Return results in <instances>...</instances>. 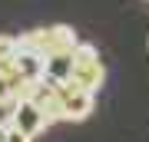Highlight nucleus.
Returning a JSON list of instances; mask_svg holds the SVG:
<instances>
[{"mask_svg": "<svg viewBox=\"0 0 149 142\" xmlns=\"http://www.w3.org/2000/svg\"><path fill=\"white\" fill-rule=\"evenodd\" d=\"M7 142H30V136L17 126H7Z\"/></svg>", "mask_w": 149, "mask_h": 142, "instance_id": "6e6552de", "label": "nucleus"}, {"mask_svg": "<svg viewBox=\"0 0 149 142\" xmlns=\"http://www.w3.org/2000/svg\"><path fill=\"white\" fill-rule=\"evenodd\" d=\"M70 79L76 86H83V89H90V93H100V86L106 83V66H103L96 46L80 43L73 50V73H70Z\"/></svg>", "mask_w": 149, "mask_h": 142, "instance_id": "f03ea898", "label": "nucleus"}, {"mask_svg": "<svg viewBox=\"0 0 149 142\" xmlns=\"http://www.w3.org/2000/svg\"><path fill=\"white\" fill-rule=\"evenodd\" d=\"M0 142H7V126H0Z\"/></svg>", "mask_w": 149, "mask_h": 142, "instance_id": "1a4fd4ad", "label": "nucleus"}, {"mask_svg": "<svg viewBox=\"0 0 149 142\" xmlns=\"http://www.w3.org/2000/svg\"><path fill=\"white\" fill-rule=\"evenodd\" d=\"M17 43H20L23 50L40 53L43 60H47V56H56V53H73L76 46H80V40H76L73 26H66V23L30 30V33H23V37H17Z\"/></svg>", "mask_w": 149, "mask_h": 142, "instance_id": "f257e3e1", "label": "nucleus"}, {"mask_svg": "<svg viewBox=\"0 0 149 142\" xmlns=\"http://www.w3.org/2000/svg\"><path fill=\"white\" fill-rule=\"evenodd\" d=\"M60 103H63V119H66V122H83V119L93 112L96 93L76 86L73 79H66V83H60Z\"/></svg>", "mask_w": 149, "mask_h": 142, "instance_id": "7ed1b4c3", "label": "nucleus"}, {"mask_svg": "<svg viewBox=\"0 0 149 142\" xmlns=\"http://www.w3.org/2000/svg\"><path fill=\"white\" fill-rule=\"evenodd\" d=\"M10 126H17V129H23L30 139H37L43 129L50 126L47 122V116H43V109L33 99H20V106H17V116H13V122Z\"/></svg>", "mask_w": 149, "mask_h": 142, "instance_id": "20e7f679", "label": "nucleus"}, {"mask_svg": "<svg viewBox=\"0 0 149 142\" xmlns=\"http://www.w3.org/2000/svg\"><path fill=\"white\" fill-rule=\"evenodd\" d=\"M13 69L23 79H40L43 73H47V60H43L40 53H33V50H23L20 43H17V63H13Z\"/></svg>", "mask_w": 149, "mask_h": 142, "instance_id": "39448f33", "label": "nucleus"}, {"mask_svg": "<svg viewBox=\"0 0 149 142\" xmlns=\"http://www.w3.org/2000/svg\"><path fill=\"white\" fill-rule=\"evenodd\" d=\"M70 73H73V53H56V56H47V79H53V83H66Z\"/></svg>", "mask_w": 149, "mask_h": 142, "instance_id": "423d86ee", "label": "nucleus"}, {"mask_svg": "<svg viewBox=\"0 0 149 142\" xmlns=\"http://www.w3.org/2000/svg\"><path fill=\"white\" fill-rule=\"evenodd\" d=\"M146 50H149V40H146Z\"/></svg>", "mask_w": 149, "mask_h": 142, "instance_id": "9d476101", "label": "nucleus"}, {"mask_svg": "<svg viewBox=\"0 0 149 142\" xmlns=\"http://www.w3.org/2000/svg\"><path fill=\"white\" fill-rule=\"evenodd\" d=\"M17 106H20V96H0V126H10L13 122Z\"/></svg>", "mask_w": 149, "mask_h": 142, "instance_id": "0eeeda50", "label": "nucleus"}]
</instances>
